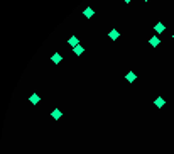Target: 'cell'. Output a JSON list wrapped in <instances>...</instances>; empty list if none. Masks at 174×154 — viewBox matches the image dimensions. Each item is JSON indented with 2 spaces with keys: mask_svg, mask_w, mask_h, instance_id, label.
Wrapping results in <instances>:
<instances>
[{
  "mask_svg": "<svg viewBox=\"0 0 174 154\" xmlns=\"http://www.w3.org/2000/svg\"><path fill=\"white\" fill-rule=\"evenodd\" d=\"M83 53H85V46L78 44V46H75V48H73V54H75V56H81Z\"/></svg>",
  "mask_w": 174,
  "mask_h": 154,
  "instance_id": "1",
  "label": "cell"
},
{
  "mask_svg": "<svg viewBox=\"0 0 174 154\" xmlns=\"http://www.w3.org/2000/svg\"><path fill=\"white\" fill-rule=\"evenodd\" d=\"M83 15H85V17H86V19H91V17H93V15H95V10H93V9H91V7H86V9H85V10H83Z\"/></svg>",
  "mask_w": 174,
  "mask_h": 154,
  "instance_id": "2",
  "label": "cell"
},
{
  "mask_svg": "<svg viewBox=\"0 0 174 154\" xmlns=\"http://www.w3.org/2000/svg\"><path fill=\"white\" fill-rule=\"evenodd\" d=\"M154 105L157 107V108H162V107L166 105V100H164L162 96H157V98L154 100Z\"/></svg>",
  "mask_w": 174,
  "mask_h": 154,
  "instance_id": "3",
  "label": "cell"
},
{
  "mask_svg": "<svg viewBox=\"0 0 174 154\" xmlns=\"http://www.w3.org/2000/svg\"><path fill=\"white\" fill-rule=\"evenodd\" d=\"M154 31L157 32V34H162V32L166 31V27H164V24H162V22H157V24L154 25Z\"/></svg>",
  "mask_w": 174,
  "mask_h": 154,
  "instance_id": "4",
  "label": "cell"
},
{
  "mask_svg": "<svg viewBox=\"0 0 174 154\" xmlns=\"http://www.w3.org/2000/svg\"><path fill=\"white\" fill-rule=\"evenodd\" d=\"M125 80H127L129 83H134V81H135V80H137V75H135V73H134V71H129V73L125 75Z\"/></svg>",
  "mask_w": 174,
  "mask_h": 154,
  "instance_id": "5",
  "label": "cell"
},
{
  "mask_svg": "<svg viewBox=\"0 0 174 154\" xmlns=\"http://www.w3.org/2000/svg\"><path fill=\"white\" fill-rule=\"evenodd\" d=\"M149 44H151L152 48H157V46L161 44V39L157 37V36H152V37L149 39Z\"/></svg>",
  "mask_w": 174,
  "mask_h": 154,
  "instance_id": "6",
  "label": "cell"
},
{
  "mask_svg": "<svg viewBox=\"0 0 174 154\" xmlns=\"http://www.w3.org/2000/svg\"><path fill=\"white\" fill-rule=\"evenodd\" d=\"M51 61H53V63H54V64H59V63H61V61H63V56H61V54H59V53H54V54H53V56H51Z\"/></svg>",
  "mask_w": 174,
  "mask_h": 154,
  "instance_id": "7",
  "label": "cell"
},
{
  "mask_svg": "<svg viewBox=\"0 0 174 154\" xmlns=\"http://www.w3.org/2000/svg\"><path fill=\"white\" fill-rule=\"evenodd\" d=\"M118 36H120V32H118L117 29H112V31L108 32V37L112 39V41H117V39H118Z\"/></svg>",
  "mask_w": 174,
  "mask_h": 154,
  "instance_id": "8",
  "label": "cell"
},
{
  "mask_svg": "<svg viewBox=\"0 0 174 154\" xmlns=\"http://www.w3.org/2000/svg\"><path fill=\"white\" fill-rule=\"evenodd\" d=\"M51 117H53L54 120H59V119L63 117V112H61V110H58V108H54V110L51 112Z\"/></svg>",
  "mask_w": 174,
  "mask_h": 154,
  "instance_id": "9",
  "label": "cell"
},
{
  "mask_svg": "<svg viewBox=\"0 0 174 154\" xmlns=\"http://www.w3.org/2000/svg\"><path fill=\"white\" fill-rule=\"evenodd\" d=\"M68 44H69L71 48H75V46H78V44H79V41H78L76 36H71V37L68 39Z\"/></svg>",
  "mask_w": 174,
  "mask_h": 154,
  "instance_id": "10",
  "label": "cell"
},
{
  "mask_svg": "<svg viewBox=\"0 0 174 154\" xmlns=\"http://www.w3.org/2000/svg\"><path fill=\"white\" fill-rule=\"evenodd\" d=\"M29 100H31V103H32V105H37L41 98H39V95H37V93H32V95L29 96Z\"/></svg>",
  "mask_w": 174,
  "mask_h": 154,
  "instance_id": "11",
  "label": "cell"
},
{
  "mask_svg": "<svg viewBox=\"0 0 174 154\" xmlns=\"http://www.w3.org/2000/svg\"><path fill=\"white\" fill-rule=\"evenodd\" d=\"M123 2H125V3H130V2H132V0H123Z\"/></svg>",
  "mask_w": 174,
  "mask_h": 154,
  "instance_id": "12",
  "label": "cell"
},
{
  "mask_svg": "<svg viewBox=\"0 0 174 154\" xmlns=\"http://www.w3.org/2000/svg\"><path fill=\"white\" fill-rule=\"evenodd\" d=\"M144 2H149V0H144Z\"/></svg>",
  "mask_w": 174,
  "mask_h": 154,
  "instance_id": "13",
  "label": "cell"
},
{
  "mask_svg": "<svg viewBox=\"0 0 174 154\" xmlns=\"http://www.w3.org/2000/svg\"><path fill=\"white\" fill-rule=\"evenodd\" d=\"M173 39H174V34H173Z\"/></svg>",
  "mask_w": 174,
  "mask_h": 154,
  "instance_id": "14",
  "label": "cell"
}]
</instances>
